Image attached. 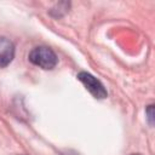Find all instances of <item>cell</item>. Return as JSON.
Returning a JSON list of instances; mask_svg holds the SVG:
<instances>
[{"instance_id": "6da1fadb", "label": "cell", "mask_w": 155, "mask_h": 155, "mask_svg": "<svg viewBox=\"0 0 155 155\" xmlns=\"http://www.w3.org/2000/svg\"><path fill=\"white\" fill-rule=\"evenodd\" d=\"M28 59L34 65H36L41 69H45V70L53 69L58 63V58H57L56 53L47 46H36V47H34L29 52Z\"/></svg>"}, {"instance_id": "7a4b0ae2", "label": "cell", "mask_w": 155, "mask_h": 155, "mask_svg": "<svg viewBox=\"0 0 155 155\" xmlns=\"http://www.w3.org/2000/svg\"><path fill=\"white\" fill-rule=\"evenodd\" d=\"M78 79L80 82L85 86V88L97 99H103L108 97V92L104 87V85L92 74L87 71H80L78 74Z\"/></svg>"}, {"instance_id": "3957f363", "label": "cell", "mask_w": 155, "mask_h": 155, "mask_svg": "<svg viewBox=\"0 0 155 155\" xmlns=\"http://www.w3.org/2000/svg\"><path fill=\"white\" fill-rule=\"evenodd\" d=\"M15 57V45L13 42L5 38L0 36V68L8 65Z\"/></svg>"}, {"instance_id": "277c9868", "label": "cell", "mask_w": 155, "mask_h": 155, "mask_svg": "<svg viewBox=\"0 0 155 155\" xmlns=\"http://www.w3.org/2000/svg\"><path fill=\"white\" fill-rule=\"evenodd\" d=\"M145 113H147V119H148L149 124L153 125V124H154V105H153V104H151V105H148Z\"/></svg>"}, {"instance_id": "5b68a950", "label": "cell", "mask_w": 155, "mask_h": 155, "mask_svg": "<svg viewBox=\"0 0 155 155\" xmlns=\"http://www.w3.org/2000/svg\"><path fill=\"white\" fill-rule=\"evenodd\" d=\"M63 155H79V154H76V153H74V151H67V153L63 154Z\"/></svg>"}, {"instance_id": "8992f818", "label": "cell", "mask_w": 155, "mask_h": 155, "mask_svg": "<svg viewBox=\"0 0 155 155\" xmlns=\"http://www.w3.org/2000/svg\"><path fill=\"white\" fill-rule=\"evenodd\" d=\"M131 155H142V154H138V153H137V154H131Z\"/></svg>"}]
</instances>
